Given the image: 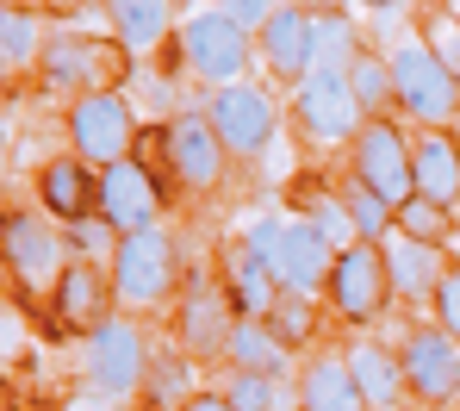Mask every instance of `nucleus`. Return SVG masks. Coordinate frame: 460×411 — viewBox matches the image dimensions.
Returning <instances> with one entry per match:
<instances>
[{
    "mask_svg": "<svg viewBox=\"0 0 460 411\" xmlns=\"http://www.w3.org/2000/svg\"><path fill=\"white\" fill-rule=\"evenodd\" d=\"M417 38H423V44H429V50L460 76V19L448 13V6H429V13L417 19Z\"/></svg>",
    "mask_w": 460,
    "mask_h": 411,
    "instance_id": "35",
    "label": "nucleus"
},
{
    "mask_svg": "<svg viewBox=\"0 0 460 411\" xmlns=\"http://www.w3.org/2000/svg\"><path fill=\"white\" fill-rule=\"evenodd\" d=\"M398 237L442 249L455 237V206H442V200H429V193H411V200L398 206Z\"/></svg>",
    "mask_w": 460,
    "mask_h": 411,
    "instance_id": "30",
    "label": "nucleus"
},
{
    "mask_svg": "<svg viewBox=\"0 0 460 411\" xmlns=\"http://www.w3.org/2000/svg\"><path fill=\"white\" fill-rule=\"evenodd\" d=\"M287 336L268 325V318H236V330H230V349H225V362L230 368H243V374H287Z\"/></svg>",
    "mask_w": 460,
    "mask_h": 411,
    "instance_id": "26",
    "label": "nucleus"
},
{
    "mask_svg": "<svg viewBox=\"0 0 460 411\" xmlns=\"http://www.w3.org/2000/svg\"><path fill=\"white\" fill-rule=\"evenodd\" d=\"M131 138H137V112H131V100H125L119 87H106V94H75V100H69V144H75V156H87L93 168L125 163V156H131Z\"/></svg>",
    "mask_w": 460,
    "mask_h": 411,
    "instance_id": "10",
    "label": "nucleus"
},
{
    "mask_svg": "<svg viewBox=\"0 0 460 411\" xmlns=\"http://www.w3.org/2000/svg\"><path fill=\"white\" fill-rule=\"evenodd\" d=\"M299 411H367L349 355H311L299 368Z\"/></svg>",
    "mask_w": 460,
    "mask_h": 411,
    "instance_id": "22",
    "label": "nucleus"
},
{
    "mask_svg": "<svg viewBox=\"0 0 460 411\" xmlns=\"http://www.w3.org/2000/svg\"><path fill=\"white\" fill-rule=\"evenodd\" d=\"M144 393H150L155 411H181L193 399V362L174 349V355H155L150 362V380H144Z\"/></svg>",
    "mask_w": 460,
    "mask_h": 411,
    "instance_id": "31",
    "label": "nucleus"
},
{
    "mask_svg": "<svg viewBox=\"0 0 460 411\" xmlns=\"http://www.w3.org/2000/svg\"><path fill=\"white\" fill-rule=\"evenodd\" d=\"M225 293H230V306H236V318H268L287 287H280V274L249 244H225Z\"/></svg>",
    "mask_w": 460,
    "mask_h": 411,
    "instance_id": "20",
    "label": "nucleus"
},
{
    "mask_svg": "<svg viewBox=\"0 0 460 411\" xmlns=\"http://www.w3.org/2000/svg\"><path fill=\"white\" fill-rule=\"evenodd\" d=\"M305 225H311V231H317V237H323L330 249L361 244V237H355V219H349V200H342V193H311Z\"/></svg>",
    "mask_w": 460,
    "mask_h": 411,
    "instance_id": "33",
    "label": "nucleus"
},
{
    "mask_svg": "<svg viewBox=\"0 0 460 411\" xmlns=\"http://www.w3.org/2000/svg\"><path fill=\"white\" fill-rule=\"evenodd\" d=\"M243 244L280 274L287 293H323V287H330L336 249L323 244L305 219H280V212H268V219H255V225L243 231Z\"/></svg>",
    "mask_w": 460,
    "mask_h": 411,
    "instance_id": "1",
    "label": "nucleus"
},
{
    "mask_svg": "<svg viewBox=\"0 0 460 411\" xmlns=\"http://www.w3.org/2000/svg\"><path fill=\"white\" fill-rule=\"evenodd\" d=\"M385 57H392V82H398V112H411L423 131H448L460 119V76L423 38H404Z\"/></svg>",
    "mask_w": 460,
    "mask_h": 411,
    "instance_id": "2",
    "label": "nucleus"
},
{
    "mask_svg": "<svg viewBox=\"0 0 460 411\" xmlns=\"http://www.w3.org/2000/svg\"><path fill=\"white\" fill-rule=\"evenodd\" d=\"M361 6H374V13H385V6H398V0H361Z\"/></svg>",
    "mask_w": 460,
    "mask_h": 411,
    "instance_id": "42",
    "label": "nucleus"
},
{
    "mask_svg": "<svg viewBox=\"0 0 460 411\" xmlns=\"http://www.w3.org/2000/svg\"><path fill=\"white\" fill-rule=\"evenodd\" d=\"M361 50L367 44H361V31H355L349 13H311V57H317V69H342L349 76V63Z\"/></svg>",
    "mask_w": 460,
    "mask_h": 411,
    "instance_id": "27",
    "label": "nucleus"
},
{
    "mask_svg": "<svg viewBox=\"0 0 460 411\" xmlns=\"http://www.w3.org/2000/svg\"><path fill=\"white\" fill-rule=\"evenodd\" d=\"M162 156L174 168V181L187 187V193H206V187H218V174H225V138H218V125L206 119V112H174L168 125H162Z\"/></svg>",
    "mask_w": 460,
    "mask_h": 411,
    "instance_id": "13",
    "label": "nucleus"
},
{
    "mask_svg": "<svg viewBox=\"0 0 460 411\" xmlns=\"http://www.w3.org/2000/svg\"><path fill=\"white\" fill-rule=\"evenodd\" d=\"M63 237L75 249V262H100V268H112V255H119V231L100 219V212H87L75 225H63Z\"/></svg>",
    "mask_w": 460,
    "mask_h": 411,
    "instance_id": "34",
    "label": "nucleus"
},
{
    "mask_svg": "<svg viewBox=\"0 0 460 411\" xmlns=\"http://www.w3.org/2000/svg\"><path fill=\"white\" fill-rule=\"evenodd\" d=\"M106 19H112V38L131 63L174 38V0H106Z\"/></svg>",
    "mask_w": 460,
    "mask_h": 411,
    "instance_id": "21",
    "label": "nucleus"
},
{
    "mask_svg": "<svg viewBox=\"0 0 460 411\" xmlns=\"http://www.w3.org/2000/svg\"><path fill=\"white\" fill-rule=\"evenodd\" d=\"M268 325L280 330L287 343H305L311 325H317V312H311V293H280V306L268 312Z\"/></svg>",
    "mask_w": 460,
    "mask_h": 411,
    "instance_id": "37",
    "label": "nucleus"
},
{
    "mask_svg": "<svg viewBox=\"0 0 460 411\" xmlns=\"http://www.w3.org/2000/svg\"><path fill=\"white\" fill-rule=\"evenodd\" d=\"M181 281V255H174V237L155 225V231H131L119 237V255H112V293L119 306H162Z\"/></svg>",
    "mask_w": 460,
    "mask_h": 411,
    "instance_id": "6",
    "label": "nucleus"
},
{
    "mask_svg": "<svg viewBox=\"0 0 460 411\" xmlns=\"http://www.w3.org/2000/svg\"><path fill=\"white\" fill-rule=\"evenodd\" d=\"M174 57L187 63V76H199L206 87L243 82V76H249V63H261V57H255V31H243L225 6L193 13V19L181 25V38H174Z\"/></svg>",
    "mask_w": 460,
    "mask_h": 411,
    "instance_id": "3",
    "label": "nucleus"
},
{
    "mask_svg": "<svg viewBox=\"0 0 460 411\" xmlns=\"http://www.w3.org/2000/svg\"><path fill=\"white\" fill-rule=\"evenodd\" d=\"M293 119L323 150L330 144H355L361 125H367V112H361V100H355V87H349L342 69H311L305 82L293 87Z\"/></svg>",
    "mask_w": 460,
    "mask_h": 411,
    "instance_id": "9",
    "label": "nucleus"
},
{
    "mask_svg": "<svg viewBox=\"0 0 460 411\" xmlns=\"http://www.w3.org/2000/svg\"><path fill=\"white\" fill-rule=\"evenodd\" d=\"M206 119L218 125V138H225L230 156H261V150L274 144V131H280V106H274V94L255 87V82L212 87Z\"/></svg>",
    "mask_w": 460,
    "mask_h": 411,
    "instance_id": "12",
    "label": "nucleus"
},
{
    "mask_svg": "<svg viewBox=\"0 0 460 411\" xmlns=\"http://www.w3.org/2000/svg\"><path fill=\"white\" fill-rule=\"evenodd\" d=\"M225 399L236 411H274L280 406V380H274V374H243V368H230Z\"/></svg>",
    "mask_w": 460,
    "mask_h": 411,
    "instance_id": "36",
    "label": "nucleus"
},
{
    "mask_svg": "<svg viewBox=\"0 0 460 411\" xmlns=\"http://www.w3.org/2000/svg\"><path fill=\"white\" fill-rule=\"evenodd\" d=\"M255 57H261V69L274 76L280 87H299L317 69V57H311V13L305 6H280L261 31H255Z\"/></svg>",
    "mask_w": 460,
    "mask_h": 411,
    "instance_id": "15",
    "label": "nucleus"
},
{
    "mask_svg": "<svg viewBox=\"0 0 460 411\" xmlns=\"http://www.w3.org/2000/svg\"><path fill=\"white\" fill-rule=\"evenodd\" d=\"M349 87H355V100H361L367 119H385V106H398L392 57H380V50H361V57L349 63Z\"/></svg>",
    "mask_w": 460,
    "mask_h": 411,
    "instance_id": "28",
    "label": "nucleus"
},
{
    "mask_svg": "<svg viewBox=\"0 0 460 411\" xmlns=\"http://www.w3.org/2000/svg\"><path fill=\"white\" fill-rule=\"evenodd\" d=\"M112 299H119V293H112V268H100V262H69L63 281H57V293H50L63 330L106 325V306H112Z\"/></svg>",
    "mask_w": 460,
    "mask_h": 411,
    "instance_id": "18",
    "label": "nucleus"
},
{
    "mask_svg": "<svg viewBox=\"0 0 460 411\" xmlns=\"http://www.w3.org/2000/svg\"><path fill=\"white\" fill-rule=\"evenodd\" d=\"M385 274H392V293H398V299L423 306V299H436V287H442L448 262H442V249H436V244L392 237V244H385Z\"/></svg>",
    "mask_w": 460,
    "mask_h": 411,
    "instance_id": "23",
    "label": "nucleus"
},
{
    "mask_svg": "<svg viewBox=\"0 0 460 411\" xmlns=\"http://www.w3.org/2000/svg\"><path fill=\"white\" fill-rule=\"evenodd\" d=\"M44 50H50V44H44L38 19H31L25 6H6V13H0V63H6V76L44 63Z\"/></svg>",
    "mask_w": 460,
    "mask_h": 411,
    "instance_id": "29",
    "label": "nucleus"
},
{
    "mask_svg": "<svg viewBox=\"0 0 460 411\" xmlns=\"http://www.w3.org/2000/svg\"><path fill=\"white\" fill-rule=\"evenodd\" d=\"M38 206L57 225H75L87 212H100V174H93V163L87 156H50L44 174H38Z\"/></svg>",
    "mask_w": 460,
    "mask_h": 411,
    "instance_id": "17",
    "label": "nucleus"
},
{
    "mask_svg": "<svg viewBox=\"0 0 460 411\" xmlns=\"http://www.w3.org/2000/svg\"><path fill=\"white\" fill-rule=\"evenodd\" d=\"M100 219H106L119 237L155 231V219H162V187H155L150 168L131 163V156L100 168Z\"/></svg>",
    "mask_w": 460,
    "mask_h": 411,
    "instance_id": "14",
    "label": "nucleus"
},
{
    "mask_svg": "<svg viewBox=\"0 0 460 411\" xmlns=\"http://www.w3.org/2000/svg\"><path fill=\"white\" fill-rule=\"evenodd\" d=\"M398 362H404V387L423 411H442L460 399V343L442 325H417L398 343Z\"/></svg>",
    "mask_w": 460,
    "mask_h": 411,
    "instance_id": "11",
    "label": "nucleus"
},
{
    "mask_svg": "<svg viewBox=\"0 0 460 411\" xmlns=\"http://www.w3.org/2000/svg\"><path fill=\"white\" fill-rule=\"evenodd\" d=\"M411 163H417V193L460 206V138L455 131H423L411 144Z\"/></svg>",
    "mask_w": 460,
    "mask_h": 411,
    "instance_id": "24",
    "label": "nucleus"
},
{
    "mask_svg": "<svg viewBox=\"0 0 460 411\" xmlns=\"http://www.w3.org/2000/svg\"><path fill=\"white\" fill-rule=\"evenodd\" d=\"M181 411H236V406H230L225 393H193V399H187Z\"/></svg>",
    "mask_w": 460,
    "mask_h": 411,
    "instance_id": "40",
    "label": "nucleus"
},
{
    "mask_svg": "<svg viewBox=\"0 0 460 411\" xmlns=\"http://www.w3.org/2000/svg\"><path fill=\"white\" fill-rule=\"evenodd\" d=\"M6 274L19 293H57L63 268H69V237L57 231V219H31V212H6Z\"/></svg>",
    "mask_w": 460,
    "mask_h": 411,
    "instance_id": "8",
    "label": "nucleus"
},
{
    "mask_svg": "<svg viewBox=\"0 0 460 411\" xmlns=\"http://www.w3.org/2000/svg\"><path fill=\"white\" fill-rule=\"evenodd\" d=\"M293 6H305V13H342V0H293Z\"/></svg>",
    "mask_w": 460,
    "mask_h": 411,
    "instance_id": "41",
    "label": "nucleus"
},
{
    "mask_svg": "<svg viewBox=\"0 0 460 411\" xmlns=\"http://www.w3.org/2000/svg\"><path fill=\"white\" fill-rule=\"evenodd\" d=\"M411 144H417V138H404L392 119H367V125H361V138L349 144L355 187L380 193L385 206H404V200L417 193V163H411Z\"/></svg>",
    "mask_w": 460,
    "mask_h": 411,
    "instance_id": "7",
    "label": "nucleus"
},
{
    "mask_svg": "<svg viewBox=\"0 0 460 411\" xmlns=\"http://www.w3.org/2000/svg\"><path fill=\"white\" fill-rule=\"evenodd\" d=\"M330 312L342 318V325H380L385 312H392V274H385V244H349L336 249V268H330Z\"/></svg>",
    "mask_w": 460,
    "mask_h": 411,
    "instance_id": "5",
    "label": "nucleus"
},
{
    "mask_svg": "<svg viewBox=\"0 0 460 411\" xmlns=\"http://www.w3.org/2000/svg\"><path fill=\"white\" fill-rule=\"evenodd\" d=\"M150 336L131 325V318H106V325L87 330V343H81V368H87V380L106 393V399H131V393H144V380H150Z\"/></svg>",
    "mask_w": 460,
    "mask_h": 411,
    "instance_id": "4",
    "label": "nucleus"
},
{
    "mask_svg": "<svg viewBox=\"0 0 460 411\" xmlns=\"http://www.w3.org/2000/svg\"><path fill=\"white\" fill-rule=\"evenodd\" d=\"M429 306H436V325L460 343V262L442 274V287H436V299H429Z\"/></svg>",
    "mask_w": 460,
    "mask_h": 411,
    "instance_id": "38",
    "label": "nucleus"
},
{
    "mask_svg": "<svg viewBox=\"0 0 460 411\" xmlns=\"http://www.w3.org/2000/svg\"><path fill=\"white\" fill-rule=\"evenodd\" d=\"M342 200H349V219H355V237H361V244H392V237H398V206H385L380 193L349 187Z\"/></svg>",
    "mask_w": 460,
    "mask_h": 411,
    "instance_id": "32",
    "label": "nucleus"
},
{
    "mask_svg": "<svg viewBox=\"0 0 460 411\" xmlns=\"http://www.w3.org/2000/svg\"><path fill=\"white\" fill-rule=\"evenodd\" d=\"M230 330H236V306H230L225 287H206L193 281L187 299H181V349L193 362H218L230 349Z\"/></svg>",
    "mask_w": 460,
    "mask_h": 411,
    "instance_id": "16",
    "label": "nucleus"
},
{
    "mask_svg": "<svg viewBox=\"0 0 460 411\" xmlns=\"http://www.w3.org/2000/svg\"><path fill=\"white\" fill-rule=\"evenodd\" d=\"M349 368H355V380H361L367 411H398V399L411 393V387H404V362H398V349L355 343V349H349Z\"/></svg>",
    "mask_w": 460,
    "mask_h": 411,
    "instance_id": "25",
    "label": "nucleus"
},
{
    "mask_svg": "<svg viewBox=\"0 0 460 411\" xmlns=\"http://www.w3.org/2000/svg\"><path fill=\"white\" fill-rule=\"evenodd\" d=\"M218 6H225L230 19L243 25V31H261V25H268V19L280 13V0H218Z\"/></svg>",
    "mask_w": 460,
    "mask_h": 411,
    "instance_id": "39",
    "label": "nucleus"
},
{
    "mask_svg": "<svg viewBox=\"0 0 460 411\" xmlns=\"http://www.w3.org/2000/svg\"><path fill=\"white\" fill-rule=\"evenodd\" d=\"M112 50L106 44H93V38H57L50 50H44V82L50 87H69V94H106V87L119 82V69L106 63Z\"/></svg>",
    "mask_w": 460,
    "mask_h": 411,
    "instance_id": "19",
    "label": "nucleus"
}]
</instances>
